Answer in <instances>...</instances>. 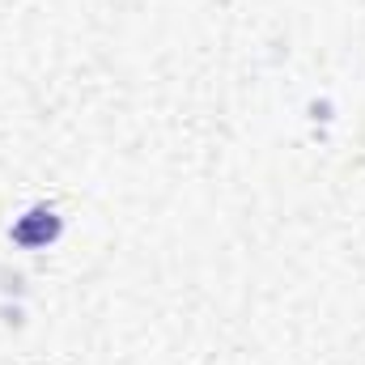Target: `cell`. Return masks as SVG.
<instances>
[{"label": "cell", "instance_id": "6da1fadb", "mask_svg": "<svg viewBox=\"0 0 365 365\" xmlns=\"http://www.w3.org/2000/svg\"><path fill=\"white\" fill-rule=\"evenodd\" d=\"M56 234H60V221H56L47 208H34V212L13 230V238H17V242H26V247H38V242L56 238Z\"/></svg>", "mask_w": 365, "mask_h": 365}]
</instances>
